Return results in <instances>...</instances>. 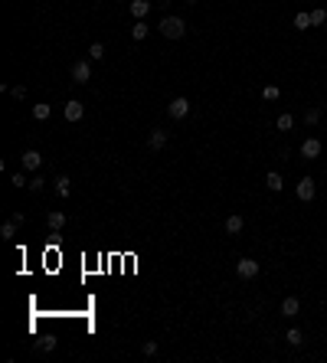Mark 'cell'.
<instances>
[{"label": "cell", "instance_id": "6da1fadb", "mask_svg": "<svg viewBox=\"0 0 327 363\" xmlns=\"http://www.w3.org/2000/svg\"><path fill=\"white\" fill-rule=\"evenodd\" d=\"M161 33L167 40H180L183 33H187V20H183V16H164V20H161Z\"/></svg>", "mask_w": 327, "mask_h": 363}, {"label": "cell", "instance_id": "7a4b0ae2", "mask_svg": "<svg viewBox=\"0 0 327 363\" xmlns=\"http://www.w3.org/2000/svg\"><path fill=\"white\" fill-rule=\"evenodd\" d=\"M295 197L301 200V203H311V200L317 197V183H314V177H301V180H298Z\"/></svg>", "mask_w": 327, "mask_h": 363}, {"label": "cell", "instance_id": "3957f363", "mask_svg": "<svg viewBox=\"0 0 327 363\" xmlns=\"http://www.w3.org/2000/svg\"><path fill=\"white\" fill-rule=\"evenodd\" d=\"M69 75H72V82H75V85H88V82H92V66L79 59V63H72Z\"/></svg>", "mask_w": 327, "mask_h": 363}, {"label": "cell", "instance_id": "277c9868", "mask_svg": "<svg viewBox=\"0 0 327 363\" xmlns=\"http://www.w3.org/2000/svg\"><path fill=\"white\" fill-rule=\"evenodd\" d=\"M236 275H239L242 281H252L255 275H259V262L255 259H239L236 262Z\"/></svg>", "mask_w": 327, "mask_h": 363}, {"label": "cell", "instance_id": "5b68a950", "mask_svg": "<svg viewBox=\"0 0 327 363\" xmlns=\"http://www.w3.org/2000/svg\"><path fill=\"white\" fill-rule=\"evenodd\" d=\"M167 114H170V118H174V121H180V118H187V114H190V102H187V99H183V95H177V99H174L170 105H167Z\"/></svg>", "mask_w": 327, "mask_h": 363}, {"label": "cell", "instance_id": "8992f818", "mask_svg": "<svg viewBox=\"0 0 327 363\" xmlns=\"http://www.w3.org/2000/svg\"><path fill=\"white\" fill-rule=\"evenodd\" d=\"M63 114H66V121H82V114H85V105L79 102V99H69L63 105Z\"/></svg>", "mask_w": 327, "mask_h": 363}, {"label": "cell", "instance_id": "52a82bcc", "mask_svg": "<svg viewBox=\"0 0 327 363\" xmlns=\"http://www.w3.org/2000/svg\"><path fill=\"white\" fill-rule=\"evenodd\" d=\"M321 141L317 138H304L301 141V157H307V161H317V157H321Z\"/></svg>", "mask_w": 327, "mask_h": 363}, {"label": "cell", "instance_id": "ba28073f", "mask_svg": "<svg viewBox=\"0 0 327 363\" xmlns=\"http://www.w3.org/2000/svg\"><path fill=\"white\" fill-rule=\"evenodd\" d=\"M147 147H151V150H164L167 147V131L164 128H154L151 135H147Z\"/></svg>", "mask_w": 327, "mask_h": 363}, {"label": "cell", "instance_id": "9c48e42d", "mask_svg": "<svg viewBox=\"0 0 327 363\" xmlns=\"http://www.w3.org/2000/svg\"><path fill=\"white\" fill-rule=\"evenodd\" d=\"M46 226L52 229V233H63V229H66V213H59V209H49V213H46Z\"/></svg>", "mask_w": 327, "mask_h": 363}, {"label": "cell", "instance_id": "30bf717a", "mask_svg": "<svg viewBox=\"0 0 327 363\" xmlns=\"http://www.w3.org/2000/svg\"><path fill=\"white\" fill-rule=\"evenodd\" d=\"M23 167H26V170H40V167H43V154H40V150H23Z\"/></svg>", "mask_w": 327, "mask_h": 363}, {"label": "cell", "instance_id": "8fae6325", "mask_svg": "<svg viewBox=\"0 0 327 363\" xmlns=\"http://www.w3.org/2000/svg\"><path fill=\"white\" fill-rule=\"evenodd\" d=\"M131 16H134V20H144L147 13H151V0H131Z\"/></svg>", "mask_w": 327, "mask_h": 363}, {"label": "cell", "instance_id": "7c38bea8", "mask_svg": "<svg viewBox=\"0 0 327 363\" xmlns=\"http://www.w3.org/2000/svg\"><path fill=\"white\" fill-rule=\"evenodd\" d=\"M223 226H226V233H229V236H239L242 229H245V219H242L239 213H233V216H226V223H223Z\"/></svg>", "mask_w": 327, "mask_h": 363}, {"label": "cell", "instance_id": "4fadbf2b", "mask_svg": "<svg viewBox=\"0 0 327 363\" xmlns=\"http://www.w3.org/2000/svg\"><path fill=\"white\" fill-rule=\"evenodd\" d=\"M52 183H56V193H59V197H63V200H69V197H72V180H69L66 174H59V177H56V180H52Z\"/></svg>", "mask_w": 327, "mask_h": 363}, {"label": "cell", "instance_id": "5bb4252c", "mask_svg": "<svg viewBox=\"0 0 327 363\" xmlns=\"http://www.w3.org/2000/svg\"><path fill=\"white\" fill-rule=\"evenodd\" d=\"M298 311H301V301H298V298H285V301H281V317H298Z\"/></svg>", "mask_w": 327, "mask_h": 363}, {"label": "cell", "instance_id": "9a60e30c", "mask_svg": "<svg viewBox=\"0 0 327 363\" xmlns=\"http://www.w3.org/2000/svg\"><path fill=\"white\" fill-rule=\"evenodd\" d=\"M265 187H268L272 193H281V187H285L281 174H278V170H268V174H265Z\"/></svg>", "mask_w": 327, "mask_h": 363}, {"label": "cell", "instance_id": "2e32d148", "mask_svg": "<svg viewBox=\"0 0 327 363\" xmlns=\"http://www.w3.org/2000/svg\"><path fill=\"white\" fill-rule=\"evenodd\" d=\"M285 343H288V347H301V343H304V334L298 331V327H291V331L285 334Z\"/></svg>", "mask_w": 327, "mask_h": 363}, {"label": "cell", "instance_id": "e0dca14e", "mask_svg": "<svg viewBox=\"0 0 327 363\" xmlns=\"http://www.w3.org/2000/svg\"><path fill=\"white\" fill-rule=\"evenodd\" d=\"M275 128H278V131H291V128H295V118H291L288 111H281L278 118H275Z\"/></svg>", "mask_w": 327, "mask_h": 363}, {"label": "cell", "instance_id": "ac0fdd59", "mask_svg": "<svg viewBox=\"0 0 327 363\" xmlns=\"http://www.w3.org/2000/svg\"><path fill=\"white\" fill-rule=\"evenodd\" d=\"M147 33H151V26H147L144 20H134V26H131V36H134V40H144Z\"/></svg>", "mask_w": 327, "mask_h": 363}, {"label": "cell", "instance_id": "d6986e66", "mask_svg": "<svg viewBox=\"0 0 327 363\" xmlns=\"http://www.w3.org/2000/svg\"><path fill=\"white\" fill-rule=\"evenodd\" d=\"M49 114H52V108H49V105H46V102H40V105H33V118H36V121H46V118H49Z\"/></svg>", "mask_w": 327, "mask_h": 363}, {"label": "cell", "instance_id": "ffe728a7", "mask_svg": "<svg viewBox=\"0 0 327 363\" xmlns=\"http://www.w3.org/2000/svg\"><path fill=\"white\" fill-rule=\"evenodd\" d=\"M16 226H20V223H16V219L10 216L4 226H0V236H4V239H13V236H16Z\"/></svg>", "mask_w": 327, "mask_h": 363}, {"label": "cell", "instance_id": "44dd1931", "mask_svg": "<svg viewBox=\"0 0 327 363\" xmlns=\"http://www.w3.org/2000/svg\"><path fill=\"white\" fill-rule=\"evenodd\" d=\"M36 350H46V353L56 350V334H46V337H40V340H36Z\"/></svg>", "mask_w": 327, "mask_h": 363}, {"label": "cell", "instance_id": "7402d4cb", "mask_svg": "<svg viewBox=\"0 0 327 363\" xmlns=\"http://www.w3.org/2000/svg\"><path fill=\"white\" fill-rule=\"evenodd\" d=\"M262 99H265V102H278V99H281V88H278V85H265V88H262Z\"/></svg>", "mask_w": 327, "mask_h": 363}, {"label": "cell", "instance_id": "603a6c76", "mask_svg": "<svg viewBox=\"0 0 327 363\" xmlns=\"http://www.w3.org/2000/svg\"><path fill=\"white\" fill-rule=\"evenodd\" d=\"M311 26H314V23H311V13H298V16H295V30L304 33V30H311Z\"/></svg>", "mask_w": 327, "mask_h": 363}, {"label": "cell", "instance_id": "cb8c5ba5", "mask_svg": "<svg viewBox=\"0 0 327 363\" xmlns=\"http://www.w3.org/2000/svg\"><path fill=\"white\" fill-rule=\"evenodd\" d=\"M88 59H95V63H102V59H105V46H102V43H92V46H88Z\"/></svg>", "mask_w": 327, "mask_h": 363}, {"label": "cell", "instance_id": "d4e9b609", "mask_svg": "<svg viewBox=\"0 0 327 363\" xmlns=\"http://www.w3.org/2000/svg\"><path fill=\"white\" fill-rule=\"evenodd\" d=\"M304 125H307V128L321 125V111H317V108H307V111H304Z\"/></svg>", "mask_w": 327, "mask_h": 363}, {"label": "cell", "instance_id": "484cf974", "mask_svg": "<svg viewBox=\"0 0 327 363\" xmlns=\"http://www.w3.org/2000/svg\"><path fill=\"white\" fill-rule=\"evenodd\" d=\"M4 92H10L16 102H23V99H26V85H4Z\"/></svg>", "mask_w": 327, "mask_h": 363}, {"label": "cell", "instance_id": "4316f807", "mask_svg": "<svg viewBox=\"0 0 327 363\" xmlns=\"http://www.w3.org/2000/svg\"><path fill=\"white\" fill-rule=\"evenodd\" d=\"M311 23H314V26L327 23V10H324V7H314V10H311Z\"/></svg>", "mask_w": 327, "mask_h": 363}, {"label": "cell", "instance_id": "83f0119b", "mask_svg": "<svg viewBox=\"0 0 327 363\" xmlns=\"http://www.w3.org/2000/svg\"><path fill=\"white\" fill-rule=\"evenodd\" d=\"M43 187H46V180H43V177H33V180L26 183V190H30V193H43Z\"/></svg>", "mask_w": 327, "mask_h": 363}, {"label": "cell", "instance_id": "f1b7e54d", "mask_svg": "<svg viewBox=\"0 0 327 363\" xmlns=\"http://www.w3.org/2000/svg\"><path fill=\"white\" fill-rule=\"evenodd\" d=\"M141 353H144V357H154V353H157V340H144V343H141Z\"/></svg>", "mask_w": 327, "mask_h": 363}, {"label": "cell", "instance_id": "f546056e", "mask_svg": "<svg viewBox=\"0 0 327 363\" xmlns=\"http://www.w3.org/2000/svg\"><path fill=\"white\" fill-rule=\"evenodd\" d=\"M10 183H13V187H26V183H30V180H26L23 174H13V177H10Z\"/></svg>", "mask_w": 327, "mask_h": 363}, {"label": "cell", "instance_id": "4dcf8cb0", "mask_svg": "<svg viewBox=\"0 0 327 363\" xmlns=\"http://www.w3.org/2000/svg\"><path fill=\"white\" fill-rule=\"evenodd\" d=\"M187 4H197V0H187Z\"/></svg>", "mask_w": 327, "mask_h": 363}, {"label": "cell", "instance_id": "1f68e13d", "mask_svg": "<svg viewBox=\"0 0 327 363\" xmlns=\"http://www.w3.org/2000/svg\"><path fill=\"white\" fill-rule=\"evenodd\" d=\"M324 88H327V79H324Z\"/></svg>", "mask_w": 327, "mask_h": 363}, {"label": "cell", "instance_id": "d6a6232c", "mask_svg": "<svg viewBox=\"0 0 327 363\" xmlns=\"http://www.w3.org/2000/svg\"><path fill=\"white\" fill-rule=\"evenodd\" d=\"M324 131H327V121H324Z\"/></svg>", "mask_w": 327, "mask_h": 363}]
</instances>
